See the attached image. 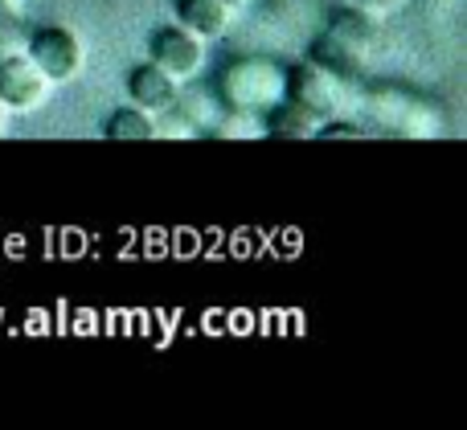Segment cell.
<instances>
[{"mask_svg":"<svg viewBox=\"0 0 467 430\" xmlns=\"http://www.w3.org/2000/svg\"><path fill=\"white\" fill-rule=\"evenodd\" d=\"M283 90H287V74L271 57H238L222 74V95L238 111H266L283 98Z\"/></svg>","mask_w":467,"mask_h":430,"instance_id":"6da1fadb","label":"cell"},{"mask_svg":"<svg viewBox=\"0 0 467 430\" xmlns=\"http://www.w3.org/2000/svg\"><path fill=\"white\" fill-rule=\"evenodd\" d=\"M283 95L296 98V103H304L307 111L320 115L324 123L337 119L348 103L345 78H340L337 70H328V66H320V62H304V66H296V70H287V90H283Z\"/></svg>","mask_w":467,"mask_h":430,"instance_id":"7a4b0ae2","label":"cell"},{"mask_svg":"<svg viewBox=\"0 0 467 430\" xmlns=\"http://www.w3.org/2000/svg\"><path fill=\"white\" fill-rule=\"evenodd\" d=\"M25 54L29 62L46 74L49 82H70L82 70V41L74 37L66 25H46L25 41Z\"/></svg>","mask_w":467,"mask_h":430,"instance_id":"3957f363","label":"cell"},{"mask_svg":"<svg viewBox=\"0 0 467 430\" xmlns=\"http://www.w3.org/2000/svg\"><path fill=\"white\" fill-rule=\"evenodd\" d=\"M148 57H152V66H161L172 82H189V78H197L205 66V41L193 37L189 29H181V25H164V29H156L152 41H148Z\"/></svg>","mask_w":467,"mask_h":430,"instance_id":"277c9868","label":"cell"},{"mask_svg":"<svg viewBox=\"0 0 467 430\" xmlns=\"http://www.w3.org/2000/svg\"><path fill=\"white\" fill-rule=\"evenodd\" d=\"M54 82L29 62V54H8L0 57V107L13 115H29L37 111L49 98Z\"/></svg>","mask_w":467,"mask_h":430,"instance_id":"5b68a950","label":"cell"},{"mask_svg":"<svg viewBox=\"0 0 467 430\" xmlns=\"http://www.w3.org/2000/svg\"><path fill=\"white\" fill-rule=\"evenodd\" d=\"M128 95H131V107H140V111L164 115L177 107V82H172L161 66L148 62L128 74Z\"/></svg>","mask_w":467,"mask_h":430,"instance_id":"8992f818","label":"cell"},{"mask_svg":"<svg viewBox=\"0 0 467 430\" xmlns=\"http://www.w3.org/2000/svg\"><path fill=\"white\" fill-rule=\"evenodd\" d=\"M266 136L275 139H316L324 128L320 115H312L304 103H296V98L283 95L275 107H266V119H263Z\"/></svg>","mask_w":467,"mask_h":430,"instance_id":"52a82bcc","label":"cell"},{"mask_svg":"<svg viewBox=\"0 0 467 430\" xmlns=\"http://www.w3.org/2000/svg\"><path fill=\"white\" fill-rule=\"evenodd\" d=\"M172 8H177L181 29H189L202 41H218L230 29V16H234L222 0H172Z\"/></svg>","mask_w":467,"mask_h":430,"instance_id":"ba28073f","label":"cell"},{"mask_svg":"<svg viewBox=\"0 0 467 430\" xmlns=\"http://www.w3.org/2000/svg\"><path fill=\"white\" fill-rule=\"evenodd\" d=\"M103 131H107V139H152V136H161L156 123H152V115L140 111V107H123V111H115Z\"/></svg>","mask_w":467,"mask_h":430,"instance_id":"9c48e42d","label":"cell"},{"mask_svg":"<svg viewBox=\"0 0 467 430\" xmlns=\"http://www.w3.org/2000/svg\"><path fill=\"white\" fill-rule=\"evenodd\" d=\"M222 136H266V128L254 119H246V111H238L234 119L222 123Z\"/></svg>","mask_w":467,"mask_h":430,"instance_id":"30bf717a","label":"cell"},{"mask_svg":"<svg viewBox=\"0 0 467 430\" xmlns=\"http://www.w3.org/2000/svg\"><path fill=\"white\" fill-rule=\"evenodd\" d=\"M394 5H402V0H361L365 13H389Z\"/></svg>","mask_w":467,"mask_h":430,"instance_id":"8fae6325","label":"cell"},{"mask_svg":"<svg viewBox=\"0 0 467 430\" xmlns=\"http://www.w3.org/2000/svg\"><path fill=\"white\" fill-rule=\"evenodd\" d=\"M222 5H226V8H230V13H238V8H242V5H246V0H222Z\"/></svg>","mask_w":467,"mask_h":430,"instance_id":"7c38bea8","label":"cell"},{"mask_svg":"<svg viewBox=\"0 0 467 430\" xmlns=\"http://www.w3.org/2000/svg\"><path fill=\"white\" fill-rule=\"evenodd\" d=\"M5 115H8V111H5V107H0V128H5Z\"/></svg>","mask_w":467,"mask_h":430,"instance_id":"4fadbf2b","label":"cell"}]
</instances>
